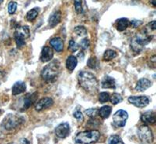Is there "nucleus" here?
Instances as JSON below:
<instances>
[{"mask_svg": "<svg viewBox=\"0 0 156 144\" xmlns=\"http://www.w3.org/2000/svg\"><path fill=\"white\" fill-rule=\"evenodd\" d=\"M78 82L80 86L87 93L94 94L98 90V81L92 73L88 71H80L78 74Z\"/></svg>", "mask_w": 156, "mask_h": 144, "instance_id": "nucleus-1", "label": "nucleus"}, {"mask_svg": "<svg viewBox=\"0 0 156 144\" xmlns=\"http://www.w3.org/2000/svg\"><path fill=\"white\" fill-rule=\"evenodd\" d=\"M59 71H60V63L57 60H54L43 68L41 76L44 80L51 82L58 77Z\"/></svg>", "mask_w": 156, "mask_h": 144, "instance_id": "nucleus-2", "label": "nucleus"}, {"mask_svg": "<svg viewBox=\"0 0 156 144\" xmlns=\"http://www.w3.org/2000/svg\"><path fill=\"white\" fill-rule=\"evenodd\" d=\"M100 138V132L97 130H91V131H85L78 133L75 137V142L76 143L86 144L94 143L97 142Z\"/></svg>", "mask_w": 156, "mask_h": 144, "instance_id": "nucleus-3", "label": "nucleus"}, {"mask_svg": "<svg viewBox=\"0 0 156 144\" xmlns=\"http://www.w3.org/2000/svg\"><path fill=\"white\" fill-rule=\"evenodd\" d=\"M151 39L147 35V33H145V31H142L140 34H137L136 37L132 40L131 47L133 51L139 53L142 50L143 46L150 42Z\"/></svg>", "mask_w": 156, "mask_h": 144, "instance_id": "nucleus-4", "label": "nucleus"}, {"mask_svg": "<svg viewBox=\"0 0 156 144\" xmlns=\"http://www.w3.org/2000/svg\"><path fill=\"white\" fill-rule=\"evenodd\" d=\"M30 36V30L27 26H21L16 29L14 33L15 40L18 48H22L25 45V39Z\"/></svg>", "mask_w": 156, "mask_h": 144, "instance_id": "nucleus-5", "label": "nucleus"}, {"mask_svg": "<svg viewBox=\"0 0 156 144\" xmlns=\"http://www.w3.org/2000/svg\"><path fill=\"white\" fill-rule=\"evenodd\" d=\"M23 121V118L13 114H8L2 121V126L6 130L16 128Z\"/></svg>", "mask_w": 156, "mask_h": 144, "instance_id": "nucleus-6", "label": "nucleus"}, {"mask_svg": "<svg viewBox=\"0 0 156 144\" xmlns=\"http://www.w3.org/2000/svg\"><path fill=\"white\" fill-rule=\"evenodd\" d=\"M138 137L143 143H151L154 140L152 132L147 125H142L138 128Z\"/></svg>", "mask_w": 156, "mask_h": 144, "instance_id": "nucleus-7", "label": "nucleus"}, {"mask_svg": "<svg viewBox=\"0 0 156 144\" xmlns=\"http://www.w3.org/2000/svg\"><path fill=\"white\" fill-rule=\"evenodd\" d=\"M127 118L128 114L126 111L123 110H117L112 117L114 125L115 127H118V128L119 127H124Z\"/></svg>", "mask_w": 156, "mask_h": 144, "instance_id": "nucleus-8", "label": "nucleus"}, {"mask_svg": "<svg viewBox=\"0 0 156 144\" xmlns=\"http://www.w3.org/2000/svg\"><path fill=\"white\" fill-rule=\"evenodd\" d=\"M128 101L136 107H145L149 103L148 98L146 96H129Z\"/></svg>", "mask_w": 156, "mask_h": 144, "instance_id": "nucleus-9", "label": "nucleus"}, {"mask_svg": "<svg viewBox=\"0 0 156 144\" xmlns=\"http://www.w3.org/2000/svg\"><path fill=\"white\" fill-rule=\"evenodd\" d=\"M70 132V128L68 123H61L55 128V135L60 139H65Z\"/></svg>", "mask_w": 156, "mask_h": 144, "instance_id": "nucleus-10", "label": "nucleus"}, {"mask_svg": "<svg viewBox=\"0 0 156 144\" xmlns=\"http://www.w3.org/2000/svg\"><path fill=\"white\" fill-rule=\"evenodd\" d=\"M53 103L54 102L51 98L44 97L35 103V110L37 111H41V110H45V109L51 107V106L53 105Z\"/></svg>", "mask_w": 156, "mask_h": 144, "instance_id": "nucleus-11", "label": "nucleus"}, {"mask_svg": "<svg viewBox=\"0 0 156 144\" xmlns=\"http://www.w3.org/2000/svg\"><path fill=\"white\" fill-rule=\"evenodd\" d=\"M52 57H53V51L51 48L48 46H44L41 50V56H40V60L41 62H48L52 59Z\"/></svg>", "mask_w": 156, "mask_h": 144, "instance_id": "nucleus-12", "label": "nucleus"}, {"mask_svg": "<svg viewBox=\"0 0 156 144\" xmlns=\"http://www.w3.org/2000/svg\"><path fill=\"white\" fill-rule=\"evenodd\" d=\"M141 121L145 124L153 125L156 121V114L153 111H147L141 115Z\"/></svg>", "mask_w": 156, "mask_h": 144, "instance_id": "nucleus-13", "label": "nucleus"}, {"mask_svg": "<svg viewBox=\"0 0 156 144\" xmlns=\"http://www.w3.org/2000/svg\"><path fill=\"white\" fill-rule=\"evenodd\" d=\"M61 20V12L60 11H55L50 16L48 19V25L51 28H53L58 24Z\"/></svg>", "mask_w": 156, "mask_h": 144, "instance_id": "nucleus-14", "label": "nucleus"}, {"mask_svg": "<svg viewBox=\"0 0 156 144\" xmlns=\"http://www.w3.org/2000/svg\"><path fill=\"white\" fill-rule=\"evenodd\" d=\"M151 86V82L147 78H140L137 82L136 86V89L139 92H144L146 89L150 88Z\"/></svg>", "mask_w": 156, "mask_h": 144, "instance_id": "nucleus-15", "label": "nucleus"}, {"mask_svg": "<svg viewBox=\"0 0 156 144\" xmlns=\"http://www.w3.org/2000/svg\"><path fill=\"white\" fill-rule=\"evenodd\" d=\"M25 91H26V84L23 82H16L12 88V93L14 96L21 94L24 93Z\"/></svg>", "mask_w": 156, "mask_h": 144, "instance_id": "nucleus-16", "label": "nucleus"}, {"mask_svg": "<svg viewBox=\"0 0 156 144\" xmlns=\"http://www.w3.org/2000/svg\"><path fill=\"white\" fill-rule=\"evenodd\" d=\"M37 96V93H34L33 94H27L26 96H23L24 100H23V110H26V109L29 108L34 103Z\"/></svg>", "mask_w": 156, "mask_h": 144, "instance_id": "nucleus-17", "label": "nucleus"}, {"mask_svg": "<svg viewBox=\"0 0 156 144\" xmlns=\"http://www.w3.org/2000/svg\"><path fill=\"white\" fill-rule=\"evenodd\" d=\"M101 87L103 89H115V81L110 76H105L101 81Z\"/></svg>", "mask_w": 156, "mask_h": 144, "instance_id": "nucleus-18", "label": "nucleus"}, {"mask_svg": "<svg viewBox=\"0 0 156 144\" xmlns=\"http://www.w3.org/2000/svg\"><path fill=\"white\" fill-rule=\"evenodd\" d=\"M50 45L53 47V49L56 52H61L63 50V41H62V39L59 37L54 38V39H51V41H50Z\"/></svg>", "mask_w": 156, "mask_h": 144, "instance_id": "nucleus-19", "label": "nucleus"}, {"mask_svg": "<svg viewBox=\"0 0 156 144\" xmlns=\"http://www.w3.org/2000/svg\"><path fill=\"white\" fill-rule=\"evenodd\" d=\"M129 20L126 18H120L116 21V28L117 30L119 31H122L126 30L128 27L129 26Z\"/></svg>", "mask_w": 156, "mask_h": 144, "instance_id": "nucleus-20", "label": "nucleus"}, {"mask_svg": "<svg viewBox=\"0 0 156 144\" xmlns=\"http://www.w3.org/2000/svg\"><path fill=\"white\" fill-rule=\"evenodd\" d=\"M66 68L69 71H73L77 65V59L74 56H69L66 60Z\"/></svg>", "mask_w": 156, "mask_h": 144, "instance_id": "nucleus-21", "label": "nucleus"}, {"mask_svg": "<svg viewBox=\"0 0 156 144\" xmlns=\"http://www.w3.org/2000/svg\"><path fill=\"white\" fill-rule=\"evenodd\" d=\"M112 112V107L109 106H104L98 110V114L103 119H106Z\"/></svg>", "mask_w": 156, "mask_h": 144, "instance_id": "nucleus-22", "label": "nucleus"}, {"mask_svg": "<svg viewBox=\"0 0 156 144\" xmlns=\"http://www.w3.org/2000/svg\"><path fill=\"white\" fill-rule=\"evenodd\" d=\"M117 56L116 52H115L112 50H108L105 52L104 56H103V60L105 61H109L112 59L115 58Z\"/></svg>", "mask_w": 156, "mask_h": 144, "instance_id": "nucleus-23", "label": "nucleus"}, {"mask_svg": "<svg viewBox=\"0 0 156 144\" xmlns=\"http://www.w3.org/2000/svg\"><path fill=\"white\" fill-rule=\"evenodd\" d=\"M37 15H38V11L37 10V9H33L27 12V15H26V18L29 21H33L36 19Z\"/></svg>", "mask_w": 156, "mask_h": 144, "instance_id": "nucleus-24", "label": "nucleus"}, {"mask_svg": "<svg viewBox=\"0 0 156 144\" xmlns=\"http://www.w3.org/2000/svg\"><path fill=\"white\" fill-rule=\"evenodd\" d=\"M108 143L110 144H123L122 139L119 135H112L109 137L108 141Z\"/></svg>", "mask_w": 156, "mask_h": 144, "instance_id": "nucleus-25", "label": "nucleus"}, {"mask_svg": "<svg viewBox=\"0 0 156 144\" xmlns=\"http://www.w3.org/2000/svg\"><path fill=\"white\" fill-rule=\"evenodd\" d=\"M109 100L112 104H115V105L117 103H121L122 101V98L121 95L119 94V93H113L112 96L109 98Z\"/></svg>", "mask_w": 156, "mask_h": 144, "instance_id": "nucleus-26", "label": "nucleus"}, {"mask_svg": "<svg viewBox=\"0 0 156 144\" xmlns=\"http://www.w3.org/2000/svg\"><path fill=\"white\" fill-rule=\"evenodd\" d=\"M74 32L78 36H85L87 35V29L83 26H77L74 28Z\"/></svg>", "mask_w": 156, "mask_h": 144, "instance_id": "nucleus-27", "label": "nucleus"}, {"mask_svg": "<svg viewBox=\"0 0 156 144\" xmlns=\"http://www.w3.org/2000/svg\"><path fill=\"white\" fill-rule=\"evenodd\" d=\"M98 61L96 57H91V58L89 59L88 61H87V66L90 68L95 69L98 67Z\"/></svg>", "mask_w": 156, "mask_h": 144, "instance_id": "nucleus-28", "label": "nucleus"}, {"mask_svg": "<svg viewBox=\"0 0 156 144\" xmlns=\"http://www.w3.org/2000/svg\"><path fill=\"white\" fill-rule=\"evenodd\" d=\"M74 2L75 9L77 13H83V7H82V0H73Z\"/></svg>", "mask_w": 156, "mask_h": 144, "instance_id": "nucleus-29", "label": "nucleus"}, {"mask_svg": "<svg viewBox=\"0 0 156 144\" xmlns=\"http://www.w3.org/2000/svg\"><path fill=\"white\" fill-rule=\"evenodd\" d=\"M17 8V3L16 2H10L8 6V12L9 14H13Z\"/></svg>", "mask_w": 156, "mask_h": 144, "instance_id": "nucleus-30", "label": "nucleus"}, {"mask_svg": "<svg viewBox=\"0 0 156 144\" xmlns=\"http://www.w3.org/2000/svg\"><path fill=\"white\" fill-rule=\"evenodd\" d=\"M109 95L108 93H101L99 94V98H98V100H99L100 103H106L109 100Z\"/></svg>", "mask_w": 156, "mask_h": 144, "instance_id": "nucleus-31", "label": "nucleus"}, {"mask_svg": "<svg viewBox=\"0 0 156 144\" xmlns=\"http://www.w3.org/2000/svg\"><path fill=\"white\" fill-rule=\"evenodd\" d=\"M79 49V46L77 43L75 42L73 40H70L69 43V50L71 52H76Z\"/></svg>", "mask_w": 156, "mask_h": 144, "instance_id": "nucleus-32", "label": "nucleus"}, {"mask_svg": "<svg viewBox=\"0 0 156 144\" xmlns=\"http://www.w3.org/2000/svg\"><path fill=\"white\" fill-rule=\"evenodd\" d=\"M98 113V110H96V109H88V110L85 111V114H87L88 117H92V118H94V117H95L96 116H97Z\"/></svg>", "mask_w": 156, "mask_h": 144, "instance_id": "nucleus-33", "label": "nucleus"}, {"mask_svg": "<svg viewBox=\"0 0 156 144\" xmlns=\"http://www.w3.org/2000/svg\"><path fill=\"white\" fill-rule=\"evenodd\" d=\"M73 117L80 121H83V114H82V113L80 112V110H75L74 112H73Z\"/></svg>", "mask_w": 156, "mask_h": 144, "instance_id": "nucleus-34", "label": "nucleus"}, {"mask_svg": "<svg viewBox=\"0 0 156 144\" xmlns=\"http://www.w3.org/2000/svg\"><path fill=\"white\" fill-rule=\"evenodd\" d=\"M80 45H81V47L83 49V50H86V49H87L89 47L90 42H89V40L87 39H84L81 41Z\"/></svg>", "mask_w": 156, "mask_h": 144, "instance_id": "nucleus-35", "label": "nucleus"}, {"mask_svg": "<svg viewBox=\"0 0 156 144\" xmlns=\"http://www.w3.org/2000/svg\"><path fill=\"white\" fill-rule=\"evenodd\" d=\"M129 24L131 25L132 28H136L139 27V26H140V25L142 24V21H140V20H133V21L130 22V23H129Z\"/></svg>", "mask_w": 156, "mask_h": 144, "instance_id": "nucleus-36", "label": "nucleus"}, {"mask_svg": "<svg viewBox=\"0 0 156 144\" xmlns=\"http://www.w3.org/2000/svg\"><path fill=\"white\" fill-rule=\"evenodd\" d=\"M148 26L150 27V28H151V30L154 31L156 29V25H155V21H151L150 22V24H148Z\"/></svg>", "mask_w": 156, "mask_h": 144, "instance_id": "nucleus-37", "label": "nucleus"}, {"mask_svg": "<svg viewBox=\"0 0 156 144\" xmlns=\"http://www.w3.org/2000/svg\"><path fill=\"white\" fill-rule=\"evenodd\" d=\"M2 1H3V0H0V5H1V3L2 2Z\"/></svg>", "mask_w": 156, "mask_h": 144, "instance_id": "nucleus-38", "label": "nucleus"}, {"mask_svg": "<svg viewBox=\"0 0 156 144\" xmlns=\"http://www.w3.org/2000/svg\"><path fill=\"white\" fill-rule=\"evenodd\" d=\"M0 113H1V110H0Z\"/></svg>", "mask_w": 156, "mask_h": 144, "instance_id": "nucleus-39", "label": "nucleus"}]
</instances>
